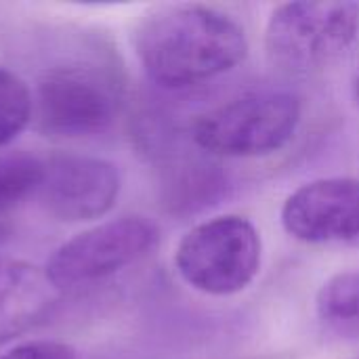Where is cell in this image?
<instances>
[{"instance_id":"6da1fadb","label":"cell","mask_w":359,"mask_h":359,"mask_svg":"<svg viewBox=\"0 0 359 359\" xmlns=\"http://www.w3.org/2000/svg\"><path fill=\"white\" fill-rule=\"evenodd\" d=\"M135 53L145 74L164 88H187L212 80L248 55L244 27L202 4H166L135 27Z\"/></svg>"},{"instance_id":"7a4b0ae2","label":"cell","mask_w":359,"mask_h":359,"mask_svg":"<svg viewBox=\"0 0 359 359\" xmlns=\"http://www.w3.org/2000/svg\"><path fill=\"white\" fill-rule=\"evenodd\" d=\"M124 82L109 59L72 57L46 67L34 93L36 128L55 137L107 130L122 107Z\"/></svg>"},{"instance_id":"3957f363","label":"cell","mask_w":359,"mask_h":359,"mask_svg":"<svg viewBox=\"0 0 359 359\" xmlns=\"http://www.w3.org/2000/svg\"><path fill=\"white\" fill-rule=\"evenodd\" d=\"M301 122V101L292 93L261 90L231 99L191 128L194 143L225 158H259L280 151Z\"/></svg>"},{"instance_id":"277c9868","label":"cell","mask_w":359,"mask_h":359,"mask_svg":"<svg viewBox=\"0 0 359 359\" xmlns=\"http://www.w3.org/2000/svg\"><path fill=\"white\" fill-rule=\"evenodd\" d=\"M261 233L238 215H225L189 229L177 250L175 267L196 290L229 297L252 284L261 269Z\"/></svg>"},{"instance_id":"5b68a950","label":"cell","mask_w":359,"mask_h":359,"mask_svg":"<svg viewBox=\"0 0 359 359\" xmlns=\"http://www.w3.org/2000/svg\"><path fill=\"white\" fill-rule=\"evenodd\" d=\"M359 36V2H288L265 29V50L288 72L318 69L343 55Z\"/></svg>"},{"instance_id":"8992f818","label":"cell","mask_w":359,"mask_h":359,"mask_svg":"<svg viewBox=\"0 0 359 359\" xmlns=\"http://www.w3.org/2000/svg\"><path fill=\"white\" fill-rule=\"evenodd\" d=\"M160 229L145 217H120L86 229L61 244L48 259L44 273L61 288L105 280L154 252Z\"/></svg>"},{"instance_id":"52a82bcc","label":"cell","mask_w":359,"mask_h":359,"mask_svg":"<svg viewBox=\"0 0 359 359\" xmlns=\"http://www.w3.org/2000/svg\"><path fill=\"white\" fill-rule=\"evenodd\" d=\"M38 194L44 208L59 221H95L114 208L120 194V175L111 162L101 158L55 154L44 160Z\"/></svg>"},{"instance_id":"ba28073f","label":"cell","mask_w":359,"mask_h":359,"mask_svg":"<svg viewBox=\"0 0 359 359\" xmlns=\"http://www.w3.org/2000/svg\"><path fill=\"white\" fill-rule=\"evenodd\" d=\"M282 225L307 244L359 240V179L330 177L301 185L282 206Z\"/></svg>"},{"instance_id":"9c48e42d","label":"cell","mask_w":359,"mask_h":359,"mask_svg":"<svg viewBox=\"0 0 359 359\" xmlns=\"http://www.w3.org/2000/svg\"><path fill=\"white\" fill-rule=\"evenodd\" d=\"M57 288L44 269L27 263L0 265V345L46 320L57 303Z\"/></svg>"},{"instance_id":"30bf717a","label":"cell","mask_w":359,"mask_h":359,"mask_svg":"<svg viewBox=\"0 0 359 359\" xmlns=\"http://www.w3.org/2000/svg\"><path fill=\"white\" fill-rule=\"evenodd\" d=\"M316 307L330 332L359 341V269L332 276L320 288Z\"/></svg>"},{"instance_id":"8fae6325","label":"cell","mask_w":359,"mask_h":359,"mask_svg":"<svg viewBox=\"0 0 359 359\" xmlns=\"http://www.w3.org/2000/svg\"><path fill=\"white\" fill-rule=\"evenodd\" d=\"M44 177V160L13 151L0 156V215L21 204L40 189Z\"/></svg>"},{"instance_id":"7c38bea8","label":"cell","mask_w":359,"mask_h":359,"mask_svg":"<svg viewBox=\"0 0 359 359\" xmlns=\"http://www.w3.org/2000/svg\"><path fill=\"white\" fill-rule=\"evenodd\" d=\"M34 118V95L13 72L0 67V147L15 141Z\"/></svg>"},{"instance_id":"4fadbf2b","label":"cell","mask_w":359,"mask_h":359,"mask_svg":"<svg viewBox=\"0 0 359 359\" xmlns=\"http://www.w3.org/2000/svg\"><path fill=\"white\" fill-rule=\"evenodd\" d=\"M0 359H76V351L61 341H29L8 349Z\"/></svg>"},{"instance_id":"5bb4252c","label":"cell","mask_w":359,"mask_h":359,"mask_svg":"<svg viewBox=\"0 0 359 359\" xmlns=\"http://www.w3.org/2000/svg\"><path fill=\"white\" fill-rule=\"evenodd\" d=\"M6 236H8V231H6V229H4V227L0 225V246L4 244V240H6Z\"/></svg>"},{"instance_id":"9a60e30c","label":"cell","mask_w":359,"mask_h":359,"mask_svg":"<svg viewBox=\"0 0 359 359\" xmlns=\"http://www.w3.org/2000/svg\"><path fill=\"white\" fill-rule=\"evenodd\" d=\"M355 95H358V99H359V76H358V82H355Z\"/></svg>"}]
</instances>
